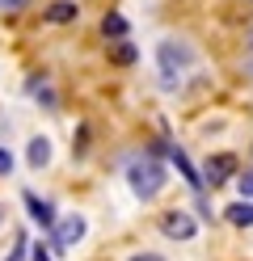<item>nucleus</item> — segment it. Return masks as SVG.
I'll return each instance as SVG.
<instances>
[{"instance_id":"19","label":"nucleus","mask_w":253,"mask_h":261,"mask_svg":"<svg viewBox=\"0 0 253 261\" xmlns=\"http://www.w3.org/2000/svg\"><path fill=\"white\" fill-rule=\"evenodd\" d=\"M127 261H165L160 253H135V257H127Z\"/></svg>"},{"instance_id":"12","label":"nucleus","mask_w":253,"mask_h":261,"mask_svg":"<svg viewBox=\"0 0 253 261\" xmlns=\"http://www.w3.org/2000/svg\"><path fill=\"white\" fill-rule=\"evenodd\" d=\"M110 59H114V63H123V68H127V63H135V59H140V51H135V42L118 38V42L110 46Z\"/></svg>"},{"instance_id":"7","label":"nucleus","mask_w":253,"mask_h":261,"mask_svg":"<svg viewBox=\"0 0 253 261\" xmlns=\"http://www.w3.org/2000/svg\"><path fill=\"white\" fill-rule=\"evenodd\" d=\"M26 206H30V219L38 223L42 232H51V227H55V206H51V202H42L34 190H26Z\"/></svg>"},{"instance_id":"1","label":"nucleus","mask_w":253,"mask_h":261,"mask_svg":"<svg viewBox=\"0 0 253 261\" xmlns=\"http://www.w3.org/2000/svg\"><path fill=\"white\" fill-rule=\"evenodd\" d=\"M127 181H131V190L140 194L144 202H148V198H156V194L165 190V169H160V160H156V156H140V160H131V165H127Z\"/></svg>"},{"instance_id":"14","label":"nucleus","mask_w":253,"mask_h":261,"mask_svg":"<svg viewBox=\"0 0 253 261\" xmlns=\"http://www.w3.org/2000/svg\"><path fill=\"white\" fill-rule=\"evenodd\" d=\"M30 253H34L30 261H51V253H55V249H51V244H42V240H38V244H34Z\"/></svg>"},{"instance_id":"10","label":"nucleus","mask_w":253,"mask_h":261,"mask_svg":"<svg viewBox=\"0 0 253 261\" xmlns=\"http://www.w3.org/2000/svg\"><path fill=\"white\" fill-rule=\"evenodd\" d=\"M26 160H30V169H47V160H51V143H47L42 135H34V139H30V156H26Z\"/></svg>"},{"instance_id":"5","label":"nucleus","mask_w":253,"mask_h":261,"mask_svg":"<svg viewBox=\"0 0 253 261\" xmlns=\"http://www.w3.org/2000/svg\"><path fill=\"white\" fill-rule=\"evenodd\" d=\"M160 232L169 240H190L198 232V219H190L186 211H169V215H160Z\"/></svg>"},{"instance_id":"2","label":"nucleus","mask_w":253,"mask_h":261,"mask_svg":"<svg viewBox=\"0 0 253 261\" xmlns=\"http://www.w3.org/2000/svg\"><path fill=\"white\" fill-rule=\"evenodd\" d=\"M156 63H160V80H165V89H177V76L181 68H190L194 63V51L186 42H173V38H165L156 46Z\"/></svg>"},{"instance_id":"6","label":"nucleus","mask_w":253,"mask_h":261,"mask_svg":"<svg viewBox=\"0 0 253 261\" xmlns=\"http://www.w3.org/2000/svg\"><path fill=\"white\" fill-rule=\"evenodd\" d=\"M76 17H80V5H76V0H55V5L42 9V21H47V25H72Z\"/></svg>"},{"instance_id":"13","label":"nucleus","mask_w":253,"mask_h":261,"mask_svg":"<svg viewBox=\"0 0 253 261\" xmlns=\"http://www.w3.org/2000/svg\"><path fill=\"white\" fill-rule=\"evenodd\" d=\"M236 190H241L245 198H253V165H249V169H245L241 177H236Z\"/></svg>"},{"instance_id":"15","label":"nucleus","mask_w":253,"mask_h":261,"mask_svg":"<svg viewBox=\"0 0 253 261\" xmlns=\"http://www.w3.org/2000/svg\"><path fill=\"white\" fill-rule=\"evenodd\" d=\"M84 143H89V126H80V130H76V139H72V148H76V156H84Z\"/></svg>"},{"instance_id":"4","label":"nucleus","mask_w":253,"mask_h":261,"mask_svg":"<svg viewBox=\"0 0 253 261\" xmlns=\"http://www.w3.org/2000/svg\"><path fill=\"white\" fill-rule=\"evenodd\" d=\"M236 177V156L232 152H215V156H207V169H202V190H219V186H228Z\"/></svg>"},{"instance_id":"20","label":"nucleus","mask_w":253,"mask_h":261,"mask_svg":"<svg viewBox=\"0 0 253 261\" xmlns=\"http://www.w3.org/2000/svg\"><path fill=\"white\" fill-rule=\"evenodd\" d=\"M5 215H9V211H5V206H0V223H5Z\"/></svg>"},{"instance_id":"9","label":"nucleus","mask_w":253,"mask_h":261,"mask_svg":"<svg viewBox=\"0 0 253 261\" xmlns=\"http://www.w3.org/2000/svg\"><path fill=\"white\" fill-rule=\"evenodd\" d=\"M101 34H106V42H118V38L131 34V21L123 13H106V17H101Z\"/></svg>"},{"instance_id":"11","label":"nucleus","mask_w":253,"mask_h":261,"mask_svg":"<svg viewBox=\"0 0 253 261\" xmlns=\"http://www.w3.org/2000/svg\"><path fill=\"white\" fill-rule=\"evenodd\" d=\"M224 219H228L232 227H253V206H249V202H232V206L224 211Z\"/></svg>"},{"instance_id":"17","label":"nucleus","mask_w":253,"mask_h":261,"mask_svg":"<svg viewBox=\"0 0 253 261\" xmlns=\"http://www.w3.org/2000/svg\"><path fill=\"white\" fill-rule=\"evenodd\" d=\"M26 253H30V240L17 236V253H9V261H26Z\"/></svg>"},{"instance_id":"8","label":"nucleus","mask_w":253,"mask_h":261,"mask_svg":"<svg viewBox=\"0 0 253 261\" xmlns=\"http://www.w3.org/2000/svg\"><path fill=\"white\" fill-rule=\"evenodd\" d=\"M169 160H173V165H177V173H181V181L190 186L194 194H202V177H198V169L190 165V156H186L181 148H169Z\"/></svg>"},{"instance_id":"16","label":"nucleus","mask_w":253,"mask_h":261,"mask_svg":"<svg viewBox=\"0 0 253 261\" xmlns=\"http://www.w3.org/2000/svg\"><path fill=\"white\" fill-rule=\"evenodd\" d=\"M9 173H13V152L0 148V177H9Z\"/></svg>"},{"instance_id":"3","label":"nucleus","mask_w":253,"mask_h":261,"mask_svg":"<svg viewBox=\"0 0 253 261\" xmlns=\"http://www.w3.org/2000/svg\"><path fill=\"white\" fill-rule=\"evenodd\" d=\"M84 232H89V223H84L80 215L55 219V227H51V249H55V253H67L72 244H80V240H84Z\"/></svg>"},{"instance_id":"18","label":"nucleus","mask_w":253,"mask_h":261,"mask_svg":"<svg viewBox=\"0 0 253 261\" xmlns=\"http://www.w3.org/2000/svg\"><path fill=\"white\" fill-rule=\"evenodd\" d=\"M30 0H0V13H21Z\"/></svg>"}]
</instances>
